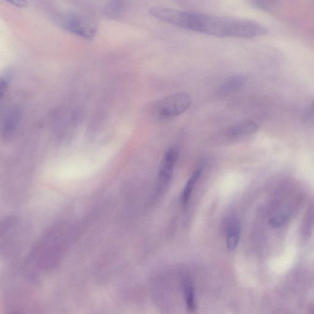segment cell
Returning <instances> with one entry per match:
<instances>
[{"instance_id": "6da1fadb", "label": "cell", "mask_w": 314, "mask_h": 314, "mask_svg": "<svg viewBox=\"0 0 314 314\" xmlns=\"http://www.w3.org/2000/svg\"><path fill=\"white\" fill-rule=\"evenodd\" d=\"M149 13L162 22L180 28L221 38H252L267 35L268 30L254 21L153 7Z\"/></svg>"}, {"instance_id": "7a4b0ae2", "label": "cell", "mask_w": 314, "mask_h": 314, "mask_svg": "<svg viewBox=\"0 0 314 314\" xmlns=\"http://www.w3.org/2000/svg\"><path fill=\"white\" fill-rule=\"evenodd\" d=\"M77 231L73 225L66 223L56 225L36 244L30 255V263L38 270H53L76 237Z\"/></svg>"}, {"instance_id": "3957f363", "label": "cell", "mask_w": 314, "mask_h": 314, "mask_svg": "<svg viewBox=\"0 0 314 314\" xmlns=\"http://www.w3.org/2000/svg\"><path fill=\"white\" fill-rule=\"evenodd\" d=\"M192 104L188 93H178L155 102L153 111L162 119H170L186 111Z\"/></svg>"}, {"instance_id": "277c9868", "label": "cell", "mask_w": 314, "mask_h": 314, "mask_svg": "<svg viewBox=\"0 0 314 314\" xmlns=\"http://www.w3.org/2000/svg\"><path fill=\"white\" fill-rule=\"evenodd\" d=\"M59 25L75 35L93 39L96 34V27L87 18L75 14H63L58 18Z\"/></svg>"}, {"instance_id": "5b68a950", "label": "cell", "mask_w": 314, "mask_h": 314, "mask_svg": "<svg viewBox=\"0 0 314 314\" xmlns=\"http://www.w3.org/2000/svg\"><path fill=\"white\" fill-rule=\"evenodd\" d=\"M178 156H179V149L176 147H173L168 150L163 157L160 165L158 179H157V187L159 190H164L170 184L173 177Z\"/></svg>"}, {"instance_id": "8992f818", "label": "cell", "mask_w": 314, "mask_h": 314, "mask_svg": "<svg viewBox=\"0 0 314 314\" xmlns=\"http://www.w3.org/2000/svg\"><path fill=\"white\" fill-rule=\"evenodd\" d=\"M258 128V125L253 122L241 123L226 129L223 137L227 141L238 140L254 134Z\"/></svg>"}, {"instance_id": "52a82bcc", "label": "cell", "mask_w": 314, "mask_h": 314, "mask_svg": "<svg viewBox=\"0 0 314 314\" xmlns=\"http://www.w3.org/2000/svg\"><path fill=\"white\" fill-rule=\"evenodd\" d=\"M246 83V78L241 75L229 77L222 83L218 90L219 95L228 96L239 91Z\"/></svg>"}, {"instance_id": "ba28073f", "label": "cell", "mask_w": 314, "mask_h": 314, "mask_svg": "<svg viewBox=\"0 0 314 314\" xmlns=\"http://www.w3.org/2000/svg\"><path fill=\"white\" fill-rule=\"evenodd\" d=\"M241 236V225L237 219H232L229 223L226 237V245L229 250H234L239 243Z\"/></svg>"}, {"instance_id": "9c48e42d", "label": "cell", "mask_w": 314, "mask_h": 314, "mask_svg": "<svg viewBox=\"0 0 314 314\" xmlns=\"http://www.w3.org/2000/svg\"><path fill=\"white\" fill-rule=\"evenodd\" d=\"M203 167H200L196 169L192 176L190 177L188 182H187L182 194V203L184 206H186L190 200L193 189H194L196 184L197 183L198 179L201 176L202 173H203Z\"/></svg>"}, {"instance_id": "30bf717a", "label": "cell", "mask_w": 314, "mask_h": 314, "mask_svg": "<svg viewBox=\"0 0 314 314\" xmlns=\"http://www.w3.org/2000/svg\"><path fill=\"white\" fill-rule=\"evenodd\" d=\"M126 7L125 0H110L104 8V14L109 17H117L124 11Z\"/></svg>"}, {"instance_id": "8fae6325", "label": "cell", "mask_w": 314, "mask_h": 314, "mask_svg": "<svg viewBox=\"0 0 314 314\" xmlns=\"http://www.w3.org/2000/svg\"><path fill=\"white\" fill-rule=\"evenodd\" d=\"M184 289H185L187 309L190 312H195L196 309V304L194 287L191 283L187 282Z\"/></svg>"}, {"instance_id": "7c38bea8", "label": "cell", "mask_w": 314, "mask_h": 314, "mask_svg": "<svg viewBox=\"0 0 314 314\" xmlns=\"http://www.w3.org/2000/svg\"><path fill=\"white\" fill-rule=\"evenodd\" d=\"M19 120V114L17 111L11 112L6 119L5 129L6 135H10L16 129Z\"/></svg>"}, {"instance_id": "4fadbf2b", "label": "cell", "mask_w": 314, "mask_h": 314, "mask_svg": "<svg viewBox=\"0 0 314 314\" xmlns=\"http://www.w3.org/2000/svg\"><path fill=\"white\" fill-rule=\"evenodd\" d=\"M5 1L20 8H25L29 6V3L27 0H5Z\"/></svg>"}]
</instances>
